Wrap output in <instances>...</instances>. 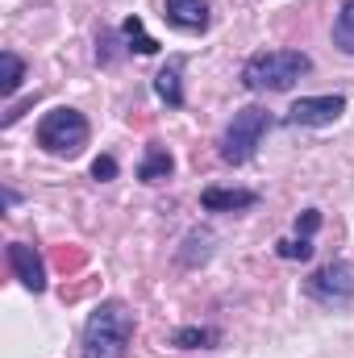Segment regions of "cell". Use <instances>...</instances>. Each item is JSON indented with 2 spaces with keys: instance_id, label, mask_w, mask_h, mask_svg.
<instances>
[{
  "instance_id": "obj_6",
  "label": "cell",
  "mask_w": 354,
  "mask_h": 358,
  "mask_svg": "<svg viewBox=\"0 0 354 358\" xmlns=\"http://www.w3.org/2000/svg\"><path fill=\"white\" fill-rule=\"evenodd\" d=\"M342 113H346V96H342V92H330V96H300V100L288 108L283 125H300V129H325V125H334Z\"/></svg>"
},
{
  "instance_id": "obj_20",
  "label": "cell",
  "mask_w": 354,
  "mask_h": 358,
  "mask_svg": "<svg viewBox=\"0 0 354 358\" xmlns=\"http://www.w3.org/2000/svg\"><path fill=\"white\" fill-rule=\"evenodd\" d=\"M92 179H96V183H108V179H117V159H113V155H100V159H92Z\"/></svg>"
},
{
  "instance_id": "obj_10",
  "label": "cell",
  "mask_w": 354,
  "mask_h": 358,
  "mask_svg": "<svg viewBox=\"0 0 354 358\" xmlns=\"http://www.w3.org/2000/svg\"><path fill=\"white\" fill-rule=\"evenodd\" d=\"M259 204V192L255 187H204L200 192V208L204 213H246Z\"/></svg>"
},
{
  "instance_id": "obj_9",
  "label": "cell",
  "mask_w": 354,
  "mask_h": 358,
  "mask_svg": "<svg viewBox=\"0 0 354 358\" xmlns=\"http://www.w3.org/2000/svg\"><path fill=\"white\" fill-rule=\"evenodd\" d=\"M213 255H217V234H213L208 225H192V229L183 234V242H179L176 263L187 267V271H196V267H204Z\"/></svg>"
},
{
  "instance_id": "obj_12",
  "label": "cell",
  "mask_w": 354,
  "mask_h": 358,
  "mask_svg": "<svg viewBox=\"0 0 354 358\" xmlns=\"http://www.w3.org/2000/svg\"><path fill=\"white\" fill-rule=\"evenodd\" d=\"M171 171H176L171 150H167L163 142H150L146 155H142V163H138V179H142V183H163V179H171Z\"/></svg>"
},
{
  "instance_id": "obj_3",
  "label": "cell",
  "mask_w": 354,
  "mask_h": 358,
  "mask_svg": "<svg viewBox=\"0 0 354 358\" xmlns=\"http://www.w3.org/2000/svg\"><path fill=\"white\" fill-rule=\"evenodd\" d=\"M275 125V117L259 108V104H246V108H238L234 113V121L225 125V134H221V142H217V155H221V163H229V167H246L250 159H255V150H259V142L267 138V129Z\"/></svg>"
},
{
  "instance_id": "obj_17",
  "label": "cell",
  "mask_w": 354,
  "mask_h": 358,
  "mask_svg": "<svg viewBox=\"0 0 354 358\" xmlns=\"http://www.w3.org/2000/svg\"><path fill=\"white\" fill-rule=\"evenodd\" d=\"M275 255L283 259V263H309L313 259V238H279L275 242Z\"/></svg>"
},
{
  "instance_id": "obj_15",
  "label": "cell",
  "mask_w": 354,
  "mask_h": 358,
  "mask_svg": "<svg viewBox=\"0 0 354 358\" xmlns=\"http://www.w3.org/2000/svg\"><path fill=\"white\" fill-rule=\"evenodd\" d=\"M334 46L342 55H354V0L338 4V17H334Z\"/></svg>"
},
{
  "instance_id": "obj_18",
  "label": "cell",
  "mask_w": 354,
  "mask_h": 358,
  "mask_svg": "<svg viewBox=\"0 0 354 358\" xmlns=\"http://www.w3.org/2000/svg\"><path fill=\"white\" fill-rule=\"evenodd\" d=\"M125 38H121V29L113 34V29H100V38H96V63L100 67H108L113 59H117V46H121Z\"/></svg>"
},
{
  "instance_id": "obj_19",
  "label": "cell",
  "mask_w": 354,
  "mask_h": 358,
  "mask_svg": "<svg viewBox=\"0 0 354 358\" xmlns=\"http://www.w3.org/2000/svg\"><path fill=\"white\" fill-rule=\"evenodd\" d=\"M317 229H321V208H304L296 217V238H313Z\"/></svg>"
},
{
  "instance_id": "obj_16",
  "label": "cell",
  "mask_w": 354,
  "mask_h": 358,
  "mask_svg": "<svg viewBox=\"0 0 354 358\" xmlns=\"http://www.w3.org/2000/svg\"><path fill=\"white\" fill-rule=\"evenodd\" d=\"M0 67H4V76H0V92H4V96H17V88L25 84V59L13 55V50H4V55H0Z\"/></svg>"
},
{
  "instance_id": "obj_5",
  "label": "cell",
  "mask_w": 354,
  "mask_h": 358,
  "mask_svg": "<svg viewBox=\"0 0 354 358\" xmlns=\"http://www.w3.org/2000/svg\"><path fill=\"white\" fill-rule=\"evenodd\" d=\"M304 296L330 313H346L354 304V263L346 259H334L325 267H317L304 279Z\"/></svg>"
},
{
  "instance_id": "obj_8",
  "label": "cell",
  "mask_w": 354,
  "mask_h": 358,
  "mask_svg": "<svg viewBox=\"0 0 354 358\" xmlns=\"http://www.w3.org/2000/svg\"><path fill=\"white\" fill-rule=\"evenodd\" d=\"M8 267L21 279L25 292H34V296L46 292V263H42L38 246H29V242H8Z\"/></svg>"
},
{
  "instance_id": "obj_4",
  "label": "cell",
  "mask_w": 354,
  "mask_h": 358,
  "mask_svg": "<svg viewBox=\"0 0 354 358\" xmlns=\"http://www.w3.org/2000/svg\"><path fill=\"white\" fill-rule=\"evenodd\" d=\"M92 138V125L80 108H50L42 121H38V146L46 155H59V159H76Z\"/></svg>"
},
{
  "instance_id": "obj_2",
  "label": "cell",
  "mask_w": 354,
  "mask_h": 358,
  "mask_svg": "<svg viewBox=\"0 0 354 358\" xmlns=\"http://www.w3.org/2000/svg\"><path fill=\"white\" fill-rule=\"evenodd\" d=\"M313 71V59L304 50H259L242 63V88L246 92H292Z\"/></svg>"
},
{
  "instance_id": "obj_1",
  "label": "cell",
  "mask_w": 354,
  "mask_h": 358,
  "mask_svg": "<svg viewBox=\"0 0 354 358\" xmlns=\"http://www.w3.org/2000/svg\"><path fill=\"white\" fill-rule=\"evenodd\" d=\"M134 313L121 300H100L92 308L84 338H80V358H125L134 346Z\"/></svg>"
},
{
  "instance_id": "obj_14",
  "label": "cell",
  "mask_w": 354,
  "mask_h": 358,
  "mask_svg": "<svg viewBox=\"0 0 354 358\" xmlns=\"http://www.w3.org/2000/svg\"><path fill=\"white\" fill-rule=\"evenodd\" d=\"M121 38H125V50H138V55H159V42L146 34L142 17H125V21H121Z\"/></svg>"
},
{
  "instance_id": "obj_11",
  "label": "cell",
  "mask_w": 354,
  "mask_h": 358,
  "mask_svg": "<svg viewBox=\"0 0 354 358\" xmlns=\"http://www.w3.org/2000/svg\"><path fill=\"white\" fill-rule=\"evenodd\" d=\"M183 55H176V59H167V67L155 76V96L167 104V108H183Z\"/></svg>"
},
{
  "instance_id": "obj_7",
  "label": "cell",
  "mask_w": 354,
  "mask_h": 358,
  "mask_svg": "<svg viewBox=\"0 0 354 358\" xmlns=\"http://www.w3.org/2000/svg\"><path fill=\"white\" fill-rule=\"evenodd\" d=\"M163 21L179 34H204L213 25V4L208 0H163Z\"/></svg>"
},
{
  "instance_id": "obj_13",
  "label": "cell",
  "mask_w": 354,
  "mask_h": 358,
  "mask_svg": "<svg viewBox=\"0 0 354 358\" xmlns=\"http://www.w3.org/2000/svg\"><path fill=\"white\" fill-rule=\"evenodd\" d=\"M176 350H217L221 346V329L217 325H179L171 334Z\"/></svg>"
}]
</instances>
